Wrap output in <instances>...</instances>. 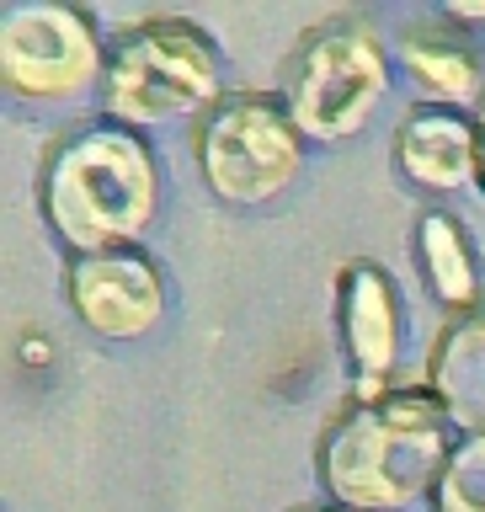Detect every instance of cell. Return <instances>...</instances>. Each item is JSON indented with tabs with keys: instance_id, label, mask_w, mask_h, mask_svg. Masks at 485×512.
I'll return each instance as SVG.
<instances>
[{
	"instance_id": "2e32d148",
	"label": "cell",
	"mask_w": 485,
	"mask_h": 512,
	"mask_svg": "<svg viewBox=\"0 0 485 512\" xmlns=\"http://www.w3.org/2000/svg\"><path fill=\"white\" fill-rule=\"evenodd\" d=\"M336 512H342V507H336Z\"/></svg>"
},
{
	"instance_id": "6da1fadb",
	"label": "cell",
	"mask_w": 485,
	"mask_h": 512,
	"mask_svg": "<svg viewBox=\"0 0 485 512\" xmlns=\"http://www.w3.org/2000/svg\"><path fill=\"white\" fill-rule=\"evenodd\" d=\"M459 422L427 390L352 400L320 438V486L342 512H406L438 491Z\"/></svg>"
},
{
	"instance_id": "5bb4252c",
	"label": "cell",
	"mask_w": 485,
	"mask_h": 512,
	"mask_svg": "<svg viewBox=\"0 0 485 512\" xmlns=\"http://www.w3.org/2000/svg\"><path fill=\"white\" fill-rule=\"evenodd\" d=\"M443 16H448V22H464V27H475V22H485V6H448Z\"/></svg>"
},
{
	"instance_id": "ba28073f",
	"label": "cell",
	"mask_w": 485,
	"mask_h": 512,
	"mask_svg": "<svg viewBox=\"0 0 485 512\" xmlns=\"http://www.w3.org/2000/svg\"><path fill=\"white\" fill-rule=\"evenodd\" d=\"M336 331H342L347 363L358 374L352 400H379L395 390V363H400V336H406V310L390 272L374 262H358L336 278Z\"/></svg>"
},
{
	"instance_id": "277c9868",
	"label": "cell",
	"mask_w": 485,
	"mask_h": 512,
	"mask_svg": "<svg viewBox=\"0 0 485 512\" xmlns=\"http://www.w3.org/2000/svg\"><path fill=\"white\" fill-rule=\"evenodd\" d=\"M384 91H390L384 38L352 11L315 22L283 64V102L299 134L320 144L352 139L374 118Z\"/></svg>"
},
{
	"instance_id": "30bf717a",
	"label": "cell",
	"mask_w": 485,
	"mask_h": 512,
	"mask_svg": "<svg viewBox=\"0 0 485 512\" xmlns=\"http://www.w3.org/2000/svg\"><path fill=\"white\" fill-rule=\"evenodd\" d=\"M427 390L443 400L464 432H485V310L443 331L427 363Z\"/></svg>"
},
{
	"instance_id": "8992f818",
	"label": "cell",
	"mask_w": 485,
	"mask_h": 512,
	"mask_svg": "<svg viewBox=\"0 0 485 512\" xmlns=\"http://www.w3.org/2000/svg\"><path fill=\"white\" fill-rule=\"evenodd\" d=\"M102 70H107V48L80 6L32 0V6L0 11V80H6L11 96L70 102V96L91 91Z\"/></svg>"
},
{
	"instance_id": "52a82bcc",
	"label": "cell",
	"mask_w": 485,
	"mask_h": 512,
	"mask_svg": "<svg viewBox=\"0 0 485 512\" xmlns=\"http://www.w3.org/2000/svg\"><path fill=\"white\" fill-rule=\"evenodd\" d=\"M64 288H70V310L80 315V326L107 342H134L166 310V283L144 251L75 256Z\"/></svg>"
},
{
	"instance_id": "7c38bea8",
	"label": "cell",
	"mask_w": 485,
	"mask_h": 512,
	"mask_svg": "<svg viewBox=\"0 0 485 512\" xmlns=\"http://www.w3.org/2000/svg\"><path fill=\"white\" fill-rule=\"evenodd\" d=\"M416 262H422L427 288L448 304V310L475 315V304H480V262H475L470 230H464L454 214H443V208L422 214V224H416Z\"/></svg>"
},
{
	"instance_id": "3957f363",
	"label": "cell",
	"mask_w": 485,
	"mask_h": 512,
	"mask_svg": "<svg viewBox=\"0 0 485 512\" xmlns=\"http://www.w3.org/2000/svg\"><path fill=\"white\" fill-rule=\"evenodd\" d=\"M224 96L230 91L219 86V48L187 16H150L107 43L102 118L128 134L176 118H208Z\"/></svg>"
},
{
	"instance_id": "8fae6325",
	"label": "cell",
	"mask_w": 485,
	"mask_h": 512,
	"mask_svg": "<svg viewBox=\"0 0 485 512\" xmlns=\"http://www.w3.org/2000/svg\"><path fill=\"white\" fill-rule=\"evenodd\" d=\"M400 59H406V70L416 75V86L432 96V107H470L480 102V59L464 32L443 22L432 27H411L406 38H400Z\"/></svg>"
},
{
	"instance_id": "9a60e30c",
	"label": "cell",
	"mask_w": 485,
	"mask_h": 512,
	"mask_svg": "<svg viewBox=\"0 0 485 512\" xmlns=\"http://www.w3.org/2000/svg\"><path fill=\"white\" fill-rule=\"evenodd\" d=\"M480 187H485V118H480Z\"/></svg>"
},
{
	"instance_id": "7a4b0ae2",
	"label": "cell",
	"mask_w": 485,
	"mask_h": 512,
	"mask_svg": "<svg viewBox=\"0 0 485 512\" xmlns=\"http://www.w3.org/2000/svg\"><path fill=\"white\" fill-rule=\"evenodd\" d=\"M43 214L75 256L134 251L155 219V160L139 134L118 123H96L59 139L43 160Z\"/></svg>"
},
{
	"instance_id": "5b68a950",
	"label": "cell",
	"mask_w": 485,
	"mask_h": 512,
	"mask_svg": "<svg viewBox=\"0 0 485 512\" xmlns=\"http://www.w3.org/2000/svg\"><path fill=\"white\" fill-rule=\"evenodd\" d=\"M304 160V134L283 96L230 91L198 123V166L214 198L230 208H262L294 187Z\"/></svg>"
},
{
	"instance_id": "9c48e42d",
	"label": "cell",
	"mask_w": 485,
	"mask_h": 512,
	"mask_svg": "<svg viewBox=\"0 0 485 512\" xmlns=\"http://www.w3.org/2000/svg\"><path fill=\"white\" fill-rule=\"evenodd\" d=\"M395 166L422 192H459L480 182V123L454 107H416L400 118Z\"/></svg>"
},
{
	"instance_id": "4fadbf2b",
	"label": "cell",
	"mask_w": 485,
	"mask_h": 512,
	"mask_svg": "<svg viewBox=\"0 0 485 512\" xmlns=\"http://www.w3.org/2000/svg\"><path fill=\"white\" fill-rule=\"evenodd\" d=\"M432 512H485V432H464L432 491Z\"/></svg>"
}]
</instances>
